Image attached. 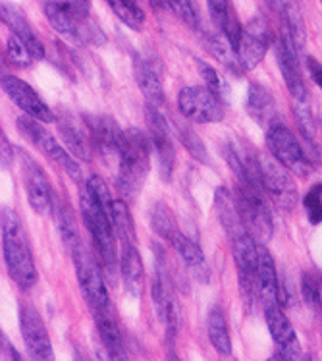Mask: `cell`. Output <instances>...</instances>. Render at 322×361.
I'll use <instances>...</instances> for the list:
<instances>
[{"label": "cell", "instance_id": "obj_1", "mask_svg": "<svg viewBox=\"0 0 322 361\" xmlns=\"http://www.w3.org/2000/svg\"><path fill=\"white\" fill-rule=\"evenodd\" d=\"M151 170V137L137 128L125 130L118 157L116 188L128 203L140 195Z\"/></svg>", "mask_w": 322, "mask_h": 361}, {"label": "cell", "instance_id": "obj_2", "mask_svg": "<svg viewBox=\"0 0 322 361\" xmlns=\"http://www.w3.org/2000/svg\"><path fill=\"white\" fill-rule=\"evenodd\" d=\"M80 203L83 222L91 232L97 253H99V259H101V269H103L104 279H109V282H112V286H114L118 281V273H120L116 230L112 226L109 214L104 213L103 207L93 200V195L89 193L85 184H80Z\"/></svg>", "mask_w": 322, "mask_h": 361}, {"label": "cell", "instance_id": "obj_3", "mask_svg": "<svg viewBox=\"0 0 322 361\" xmlns=\"http://www.w3.org/2000/svg\"><path fill=\"white\" fill-rule=\"evenodd\" d=\"M2 253L10 279L23 290L37 282V269L30 242L20 216L12 209H2Z\"/></svg>", "mask_w": 322, "mask_h": 361}, {"label": "cell", "instance_id": "obj_4", "mask_svg": "<svg viewBox=\"0 0 322 361\" xmlns=\"http://www.w3.org/2000/svg\"><path fill=\"white\" fill-rule=\"evenodd\" d=\"M18 130L22 133L25 140L30 141L31 145H35L41 153H43L49 161H52L60 170H64L68 176L72 178L73 182L81 184L83 174H81L80 162L75 161L70 151L60 145L58 141L52 137L51 133L44 130V122L37 118H31L27 114H23L18 118Z\"/></svg>", "mask_w": 322, "mask_h": 361}, {"label": "cell", "instance_id": "obj_5", "mask_svg": "<svg viewBox=\"0 0 322 361\" xmlns=\"http://www.w3.org/2000/svg\"><path fill=\"white\" fill-rule=\"evenodd\" d=\"M70 255H72L73 265H75V274H78V284H80L81 294L85 298L91 311H93V315L114 310L112 303H110L106 284H104V273H101L103 269H101V265H97L95 259L91 257V253L83 247V243Z\"/></svg>", "mask_w": 322, "mask_h": 361}, {"label": "cell", "instance_id": "obj_6", "mask_svg": "<svg viewBox=\"0 0 322 361\" xmlns=\"http://www.w3.org/2000/svg\"><path fill=\"white\" fill-rule=\"evenodd\" d=\"M235 201H237V209L242 214L243 224L249 230L251 236L255 238L259 243L268 242L274 224H272L271 207L266 203V192L251 188V185L237 184Z\"/></svg>", "mask_w": 322, "mask_h": 361}, {"label": "cell", "instance_id": "obj_7", "mask_svg": "<svg viewBox=\"0 0 322 361\" xmlns=\"http://www.w3.org/2000/svg\"><path fill=\"white\" fill-rule=\"evenodd\" d=\"M266 143H268V149H271V155L280 164H284L293 176H309L311 162H309L305 151L299 145V141L295 140V135L280 120L266 130Z\"/></svg>", "mask_w": 322, "mask_h": 361}, {"label": "cell", "instance_id": "obj_8", "mask_svg": "<svg viewBox=\"0 0 322 361\" xmlns=\"http://www.w3.org/2000/svg\"><path fill=\"white\" fill-rule=\"evenodd\" d=\"M178 109L183 116L199 124H214L224 120V106L209 87L190 85L178 95Z\"/></svg>", "mask_w": 322, "mask_h": 361}, {"label": "cell", "instance_id": "obj_9", "mask_svg": "<svg viewBox=\"0 0 322 361\" xmlns=\"http://www.w3.org/2000/svg\"><path fill=\"white\" fill-rule=\"evenodd\" d=\"M263 164V182L264 190L268 193V200L274 201V205L280 211H293L297 205V188L293 178L290 176V170L280 164L274 157H266L261 161Z\"/></svg>", "mask_w": 322, "mask_h": 361}, {"label": "cell", "instance_id": "obj_10", "mask_svg": "<svg viewBox=\"0 0 322 361\" xmlns=\"http://www.w3.org/2000/svg\"><path fill=\"white\" fill-rule=\"evenodd\" d=\"M147 126H149V137L153 143L156 157H159V166H161V176L164 182H168L174 172L176 164V149H174V135H172V126L164 118L159 109L147 104Z\"/></svg>", "mask_w": 322, "mask_h": 361}, {"label": "cell", "instance_id": "obj_11", "mask_svg": "<svg viewBox=\"0 0 322 361\" xmlns=\"http://www.w3.org/2000/svg\"><path fill=\"white\" fill-rule=\"evenodd\" d=\"M20 159H22V180L23 188H25V195L30 201V207L41 216L52 213L54 207V197H52L51 182L44 176L43 169L31 159L25 151H20Z\"/></svg>", "mask_w": 322, "mask_h": 361}, {"label": "cell", "instance_id": "obj_12", "mask_svg": "<svg viewBox=\"0 0 322 361\" xmlns=\"http://www.w3.org/2000/svg\"><path fill=\"white\" fill-rule=\"evenodd\" d=\"M264 319L268 324V331L272 334V340L276 344V354L272 355V360H297L301 354L299 340L293 331L290 319L282 311L280 303H268L264 305Z\"/></svg>", "mask_w": 322, "mask_h": 361}, {"label": "cell", "instance_id": "obj_13", "mask_svg": "<svg viewBox=\"0 0 322 361\" xmlns=\"http://www.w3.org/2000/svg\"><path fill=\"white\" fill-rule=\"evenodd\" d=\"M2 89L8 95V99L22 109L23 114H27L31 118H37L44 122V124H51L56 122V114L47 106L41 97L37 95V91L31 85H27L25 81L16 78V75H2Z\"/></svg>", "mask_w": 322, "mask_h": 361}, {"label": "cell", "instance_id": "obj_14", "mask_svg": "<svg viewBox=\"0 0 322 361\" xmlns=\"http://www.w3.org/2000/svg\"><path fill=\"white\" fill-rule=\"evenodd\" d=\"M20 326H22L23 344L27 348V354L39 361L52 360V346L47 326L41 315L31 305H23L20 311Z\"/></svg>", "mask_w": 322, "mask_h": 361}, {"label": "cell", "instance_id": "obj_15", "mask_svg": "<svg viewBox=\"0 0 322 361\" xmlns=\"http://www.w3.org/2000/svg\"><path fill=\"white\" fill-rule=\"evenodd\" d=\"M297 49L293 47L292 39L287 37L284 31H280V37L276 41V60L284 81H286L287 91L292 93L293 101H307V87L301 75L299 60H297Z\"/></svg>", "mask_w": 322, "mask_h": 361}, {"label": "cell", "instance_id": "obj_16", "mask_svg": "<svg viewBox=\"0 0 322 361\" xmlns=\"http://www.w3.org/2000/svg\"><path fill=\"white\" fill-rule=\"evenodd\" d=\"M54 124L58 126V132L64 143H66L68 151L73 157H78L80 161H91L95 145H93V140H91V133H89L85 120L81 122L78 116H73L70 112H60V114H56V122Z\"/></svg>", "mask_w": 322, "mask_h": 361}, {"label": "cell", "instance_id": "obj_17", "mask_svg": "<svg viewBox=\"0 0 322 361\" xmlns=\"http://www.w3.org/2000/svg\"><path fill=\"white\" fill-rule=\"evenodd\" d=\"M85 124L91 133V140L95 149L104 159H116L120 157V145L124 137V130H120L116 120L104 116V114H85Z\"/></svg>", "mask_w": 322, "mask_h": 361}, {"label": "cell", "instance_id": "obj_18", "mask_svg": "<svg viewBox=\"0 0 322 361\" xmlns=\"http://www.w3.org/2000/svg\"><path fill=\"white\" fill-rule=\"evenodd\" d=\"M271 44V31L268 23L264 22L263 16H256L253 22L243 30L242 44H240V59L242 64L247 70H255L263 62L264 54L268 51Z\"/></svg>", "mask_w": 322, "mask_h": 361}, {"label": "cell", "instance_id": "obj_19", "mask_svg": "<svg viewBox=\"0 0 322 361\" xmlns=\"http://www.w3.org/2000/svg\"><path fill=\"white\" fill-rule=\"evenodd\" d=\"M0 16H2V22L6 23V27L12 31V35L20 37L23 43L27 44V49L31 54L35 56V60L44 59V47L41 43V39L37 37L35 30L31 27V23L27 22V18L23 14L20 8L10 2H4L0 8Z\"/></svg>", "mask_w": 322, "mask_h": 361}, {"label": "cell", "instance_id": "obj_20", "mask_svg": "<svg viewBox=\"0 0 322 361\" xmlns=\"http://www.w3.org/2000/svg\"><path fill=\"white\" fill-rule=\"evenodd\" d=\"M266 2L280 16L282 31L292 39L293 47L297 51H303L307 33H305V22H303V14H301L299 0H266Z\"/></svg>", "mask_w": 322, "mask_h": 361}, {"label": "cell", "instance_id": "obj_21", "mask_svg": "<svg viewBox=\"0 0 322 361\" xmlns=\"http://www.w3.org/2000/svg\"><path fill=\"white\" fill-rule=\"evenodd\" d=\"M133 75L137 81V87L145 97L147 104L154 106V109H161L164 104V89H162V81L159 78V72L154 70L153 62L143 59V56H135Z\"/></svg>", "mask_w": 322, "mask_h": 361}, {"label": "cell", "instance_id": "obj_22", "mask_svg": "<svg viewBox=\"0 0 322 361\" xmlns=\"http://www.w3.org/2000/svg\"><path fill=\"white\" fill-rule=\"evenodd\" d=\"M120 274L124 279L125 292L133 298H140L143 292V263H141V255L135 242L122 243V251H120Z\"/></svg>", "mask_w": 322, "mask_h": 361}, {"label": "cell", "instance_id": "obj_23", "mask_svg": "<svg viewBox=\"0 0 322 361\" xmlns=\"http://www.w3.org/2000/svg\"><path fill=\"white\" fill-rule=\"evenodd\" d=\"M214 207H216V213H218L220 224L226 230L228 238L240 236L243 232H249L243 224L242 214H240V209H237V201L232 195V192L228 188H218L216 193H214Z\"/></svg>", "mask_w": 322, "mask_h": 361}, {"label": "cell", "instance_id": "obj_24", "mask_svg": "<svg viewBox=\"0 0 322 361\" xmlns=\"http://www.w3.org/2000/svg\"><path fill=\"white\" fill-rule=\"evenodd\" d=\"M256 279H259V292H261V302L264 305L268 303H278V273L272 259L271 251L259 243V265H256Z\"/></svg>", "mask_w": 322, "mask_h": 361}, {"label": "cell", "instance_id": "obj_25", "mask_svg": "<svg viewBox=\"0 0 322 361\" xmlns=\"http://www.w3.org/2000/svg\"><path fill=\"white\" fill-rule=\"evenodd\" d=\"M247 111L255 118V122L263 128H271L272 124L278 122V114H276V104L272 99L271 91L264 89L259 83L249 85V95H247Z\"/></svg>", "mask_w": 322, "mask_h": 361}, {"label": "cell", "instance_id": "obj_26", "mask_svg": "<svg viewBox=\"0 0 322 361\" xmlns=\"http://www.w3.org/2000/svg\"><path fill=\"white\" fill-rule=\"evenodd\" d=\"M95 321L101 342H103L110 360H125L124 340H122V332H120L118 321L114 319V311L110 310L104 311V313H99V315H95Z\"/></svg>", "mask_w": 322, "mask_h": 361}, {"label": "cell", "instance_id": "obj_27", "mask_svg": "<svg viewBox=\"0 0 322 361\" xmlns=\"http://www.w3.org/2000/svg\"><path fill=\"white\" fill-rule=\"evenodd\" d=\"M52 214H54L56 228H58L64 247L68 250V253H73L83 242H81L80 228H78V221H75V216H73L72 207L68 205V201L54 200Z\"/></svg>", "mask_w": 322, "mask_h": 361}, {"label": "cell", "instance_id": "obj_28", "mask_svg": "<svg viewBox=\"0 0 322 361\" xmlns=\"http://www.w3.org/2000/svg\"><path fill=\"white\" fill-rule=\"evenodd\" d=\"M206 44H209L211 54L218 62H222V66L226 68V70H230L237 78H242L245 74V68H243L242 59H240V51L230 43V39L224 35V31H216L213 35H209Z\"/></svg>", "mask_w": 322, "mask_h": 361}, {"label": "cell", "instance_id": "obj_29", "mask_svg": "<svg viewBox=\"0 0 322 361\" xmlns=\"http://www.w3.org/2000/svg\"><path fill=\"white\" fill-rule=\"evenodd\" d=\"M206 331H209V340L213 348L218 352L220 355L224 357H230L232 355V340H230V332H228V324L224 313L214 307L211 313H209V319H206Z\"/></svg>", "mask_w": 322, "mask_h": 361}, {"label": "cell", "instance_id": "obj_30", "mask_svg": "<svg viewBox=\"0 0 322 361\" xmlns=\"http://www.w3.org/2000/svg\"><path fill=\"white\" fill-rule=\"evenodd\" d=\"M151 226L161 238H164L166 242H174V238L180 234V228H178V222L174 213L170 211L168 205L164 203H154L153 209H151Z\"/></svg>", "mask_w": 322, "mask_h": 361}, {"label": "cell", "instance_id": "obj_31", "mask_svg": "<svg viewBox=\"0 0 322 361\" xmlns=\"http://www.w3.org/2000/svg\"><path fill=\"white\" fill-rule=\"evenodd\" d=\"M112 226L116 230V236L120 243L135 242V224H133L132 213L125 200H114L112 214H110Z\"/></svg>", "mask_w": 322, "mask_h": 361}, {"label": "cell", "instance_id": "obj_32", "mask_svg": "<svg viewBox=\"0 0 322 361\" xmlns=\"http://www.w3.org/2000/svg\"><path fill=\"white\" fill-rule=\"evenodd\" d=\"M106 4L112 8V12L118 16V20L124 25H128L130 30H143V25H145V12L141 10L137 0H106Z\"/></svg>", "mask_w": 322, "mask_h": 361}, {"label": "cell", "instance_id": "obj_33", "mask_svg": "<svg viewBox=\"0 0 322 361\" xmlns=\"http://www.w3.org/2000/svg\"><path fill=\"white\" fill-rule=\"evenodd\" d=\"M174 130H176L178 140L182 141V145L187 151L190 155L195 159V161L203 162V164H209V151H206L205 143L201 141L199 133L187 124H182V122H174Z\"/></svg>", "mask_w": 322, "mask_h": 361}, {"label": "cell", "instance_id": "obj_34", "mask_svg": "<svg viewBox=\"0 0 322 361\" xmlns=\"http://www.w3.org/2000/svg\"><path fill=\"white\" fill-rule=\"evenodd\" d=\"M172 245H174L176 253L182 257L183 263L190 267V269L197 271V269H203V267H205V253L201 251V247H199L197 243L191 242L190 238L183 236L182 232L174 238Z\"/></svg>", "mask_w": 322, "mask_h": 361}, {"label": "cell", "instance_id": "obj_35", "mask_svg": "<svg viewBox=\"0 0 322 361\" xmlns=\"http://www.w3.org/2000/svg\"><path fill=\"white\" fill-rule=\"evenodd\" d=\"M295 118H297V124H299L301 135L307 140L309 145L315 147L316 141V126L315 118H313V111L309 106V101H295Z\"/></svg>", "mask_w": 322, "mask_h": 361}, {"label": "cell", "instance_id": "obj_36", "mask_svg": "<svg viewBox=\"0 0 322 361\" xmlns=\"http://www.w3.org/2000/svg\"><path fill=\"white\" fill-rule=\"evenodd\" d=\"M6 54L8 60H10L14 66L27 68L31 66V62H35V56L31 54V51L27 49V44L23 43L20 37H16V35H12V37L8 39Z\"/></svg>", "mask_w": 322, "mask_h": 361}, {"label": "cell", "instance_id": "obj_37", "mask_svg": "<svg viewBox=\"0 0 322 361\" xmlns=\"http://www.w3.org/2000/svg\"><path fill=\"white\" fill-rule=\"evenodd\" d=\"M85 185H87L89 193L93 195V200H95L99 205L103 207L104 213L110 216V214H112V205H114V200H112V193H110V188L106 185V182H104L101 176H91Z\"/></svg>", "mask_w": 322, "mask_h": 361}, {"label": "cell", "instance_id": "obj_38", "mask_svg": "<svg viewBox=\"0 0 322 361\" xmlns=\"http://www.w3.org/2000/svg\"><path fill=\"white\" fill-rule=\"evenodd\" d=\"M168 6L185 25H190L191 30H197L199 14L193 0H168Z\"/></svg>", "mask_w": 322, "mask_h": 361}, {"label": "cell", "instance_id": "obj_39", "mask_svg": "<svg viewBox=\"0 0 322 361\" xmlns=\"http://www.w3.org/2000/svg\"><path fill=\"white\" fill-rule=\"evenodd\" d=\"M303 207L307 211L309 222L311 224H321L322 222V184H315L303 200Z\"/></svg>", "mask_w": 322, "mask_h": 361}, {"label": "cell", "instance_id": "obj_40", "mask_svg": "<svg viewBox=\"0 0 322 361\" xmlns=\"http://www.w3.org/2000/svg\"><path fill=\"white\" fill-rule=\"evenodd\" d=\"M197 70L199 74H201V78L205 80V87L211 89L214 95L222 101V99L226 97V85H224V81H222V78L218 75V72H216L213 66L205 64L203 60H197Z\"/></svg>", "mask_w": 322, "mask_h": 361}, {"label": "cell", "instance_id": "obj_41", "mask_svg": "<svg viewBox=\"0 0 322 361\" xmlns=\"http://www.w3.org/2000/svg\"><path fill=\"white\" fill-rule=\"evenodd\" d=\"M301 294H303V300L311 307H321L322 305V286L313 274H303V279H301Z\"/></svg>", "mask_w": 322, "mask_h": 361}, {"label": "cell", "instance_id": "obj_42", "mask_svg": "<svg viewBox=\"0 0 322 361\" xmlns=\"http://www.w3.org/2000/svg\"><path fill=\"white\" fill-rule=\"evenodd\" d=\"M206 6H209V14L214 20V23H218V25L224 23L230 10H232L230 0H206Z\"/></svg>", "mask_w": 322, "mask_h": 361}, {"label": "cell", "instance_id": "obj_43", "mask_svg": "<svg viewBox=\"0 0 322 361\" xmlns=\"http://www.w3.org/2000/svg\"><path fill=\"white\" fill-rule=\"evenodd\" d=\"M0 143H2V169H10L12 161H14V149H12V145H10V141H8L4 133L0 137Z\"/></svg>", "mask_w": 322, "mask_h": 361}, {"label": "cell", "instance_id": "obj_44", "mask_svg": "<svg viewBox=\"0 0 322 361\" xmlns=\"http://www.w3.org/2000/svg\"><path fill=\"white\" fill-rule=\"evenodd\" d=\"M307 70L313 81L322 89V64L316 59H307Z\"/></svg>", "mask_w": 322, "mask_h": 361}, {"label": "cell", "instance_id": "obj_45", "mask_svg": "<svg viewBox=\"0 0 322 361\" xmlns=\"http://www.w3.org/2000/svg\"><path fill=\"white\" fill-rule=\"evenodd\" d=\"M2 360H14V361L22 360L20 354L16 352V348L10 344V340H8L4 334H2Z\"/></svg>", "mask_w": 322, "mask_h": 361}, {"label": "cell", "instance_id": "obj_46", "mask_svg": "<svg viewBox=\"0 0 322 361\" xmlns=\"http://www.w3.org/2000/svg\"><path fill=\"white\" fill-rule=\"evenodd\" d=\"M149 4H151V8H153L154 14H161V12H164L168 6V0H149Z\"/></svg>", "mask_w": 322, "mask_h": 361}, {"label": "cell", "instance_id": "obj_47", "mask_svg": "<svg viewBox=\"0 0 322 361\" xmlns=\"http://www.w3.org/2000/svg\"><path fill=\"white\" fill-rule=\"evenodd\" d=\"M73 4H80V6H87L89 8V0H70Z\"/></svg>", "mask_w": 322, "mask_h": 361}, {"label": "cell", "instance_id": "obj_48", "mask_svg": "<svg viewBox=\"0 0 322 361\" xmlns=\"http://www.w3.org/2000/svg\"><path fill=\"white\" fill-rule=\"evenodd\" d=\"M321 2H322V0H321Z\"/></svg>", "mask_w": 322, "mask_h": 361}]
</instances>
